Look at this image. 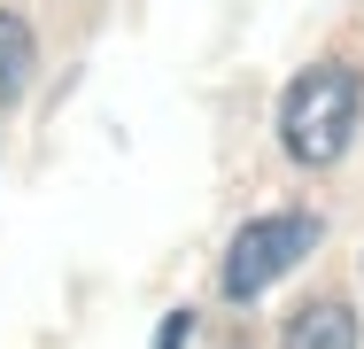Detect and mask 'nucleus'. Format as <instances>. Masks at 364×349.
<instances>
[{
    "label": "nucleus",
    "mask_w": 364,
    "mask_h": 349,
    "mask_svg": "<svg viewBox=\"0 0 364 349\" xmlns=\"http://www.w3.org/2000/svg\"><path fill=\"white\" fill-rule=\"evenodd\" d=\"M279 349H357V311L333 303V295H318V303H302L287 318Z\"/></svg>",
    "instance_id": "7ed1b4c3"
},
{
    "label": "nucleus",
    "mask_w": 364,
    "mask_h": 349,
    "mask_svg": "<svg viewBox=\"0 0 364 349\" xmlns=\"http://www.w3.org/2000/svg\"><path fill=\"white\" fill-rule=\"evenodd\" d=\"M186 334H194V311H171V318L155 326V349H186Z\"/></svg>",
    "instance_id": "39448f33"
},
{
    "label": "nucleus",
    "mask_w": 364,
    "mask_h": 349,
    "mask_svg": "<svg viewBox=\"0 0 364 349\" xmlns=\"http://www.w3.org/2000/svg\"><path fill=\"white\" fill-rule=\"evenodd\" d=\"M31 63H39V47H31V24L0 8V101H16V93L31 85Z\"/></svg>",
    "instance_id": "20e7f679"
},
{
    "label": "nucleus",
    "mask_w": 364,
    "mask_h": 349,
    "mask_svg": "<svg viewBox=\"0 0 364 349\" xmlns=\"http://www.w3.org/2000/svg\"><path fill=\"white\" fill-rule=\"evenodd\" d=\"M318 249V217L310 209H279V217H256V225H240L232 233V249H225V272L218 287L232 303H256L272 279H287L302 256Z\"/></svg>",
    "instance_id": "f03ea898"
},
{
    "label": "nucleus",
    "mask_w": 364,
    "mask_h": 349,
    "mask_svg": "<svg viewBox=\"0 0 364 349\" xmlns=\"http://www.w3.org/2000/svg\"><path fill=\"white\" fill-rule=\"evenodd\" d=\"M357 109H364V78L349 63L302 70V78L287 85V101H279V140H287V155L310 163V171L341 163V147H349V132H357Z\"/></svg>",
    "instance_id": "f257e3e1"
}]
</instances>
